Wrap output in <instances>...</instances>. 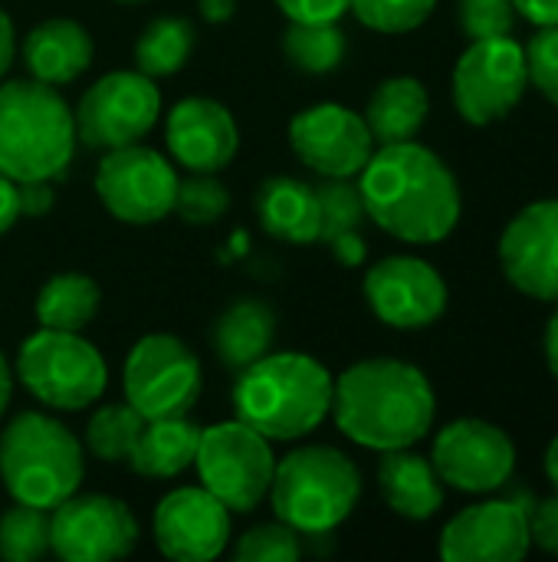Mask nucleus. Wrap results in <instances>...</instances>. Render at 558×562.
I'll return each instance as SVG.
<instances>
[{"instance_id":"nucleus-1","label":"nucleus","mask_w":558,"mask_h":562,"mask_svg":"<svg viewBox=\"0 0 558 562\" xmlns=\"http://www.w3.org/2000/svg\"><path fill=\"white\" fill-rule=\"evenodd\" d=\"M358 191L368 221L405 244H437L460 221L454 171L418 142L378 145L358 175Z\"/></svg>"},{"instance_id":"nucleus-2","label":"nucleus","mask_w":558,"mask_h":562,"mask_svg":"<svg viewBox=\"0 0 558 562\" xmlns=\"http://www.w3.org/2000/svg\"><path fill=\"white\" fill-rule=\"evenodd\" d=\"M339 431L368 451L414 448L434 428L437 395L431 379L401 359H365L332 385Z\"/></svg>"},{"instance_id":"nucleus-3","label":"nucleus","mask_w":558,"mask_h":562,"mask_svg":"<svg viewBox=\"0 0 558 562\" xmlns=\"http://www.w3.org/2000/svg\"><path fill=\"white\" fill-rule=\"evenodd\" d=\"M329 369L306 352H266L237 372L234 415L270 441H296L332 412Z\"/></svg>"},{"instance_id":"nucleus-4","label":"nucleus","mask_w":558,"mask_h":562,"mask_svg":"<svg viewBox=\"0 0 558 562\" xmlns=\"http://www.w3.org/2000/svg\"><path fill=\"white\" fill-rule=\"evenodd\" d=\"M76 115L56 86L36 79L0 82V175L23 181H56L76 155Z\"/></svg>"},{"instance_id":"nucleus-5","label":"nucleus","mask_w":558,"mask_h":562,"mask_svg":"<svg viewBox=\"0 0 558 562\" xmlns=\"http://www.w3.org/2000/svg\"><path fill=\"white\" fill-rule=\"evenodd\" d=\"M362 497V471L329 445H306L276 461L270 504L276 520L299 537H326L342 527Z\"/></svg>"},{"instance_id":"nucleus-6","label":"nucleus","mask_w":558,"mask_h":562,"mask_svg":"<svg viewBox=\"0 0 558 562\" xmlns=\"http://www.w3.org/2000/svg\"><path fill=\"white\" fill-rule=\"evenodd\" d=\"M86 477L82 441L43 412H20L0 431V481L16 504L53 510Z\"/></svg>"},{"instance_id":"nucleus-7","label":"nucleus","mask_w":558,"mask_h":562,"mask_svg":"<svg viewBox=\"0 0 558 562\" xmlns=\"http://www.w3.org/2000/svg\"><path fill=\"white\" fill-rule=\"evenodd\" d=\"M16 379L46 408L82 412L105 395L109 369L102 352L79 333L39 326L20 342Z\"/></svg>"},{"instance_id":"nucleus-8","label":"nucleus","mask_w":558,"mask_h":562,"mask_svg":"<svg viewBox=\"0 0 558 562\" xmlns=\"http://www.w3.org/2000/svg\"><path fill=\"white\" fill-rule=\"evenodd\" d=\"M194 468L201 487L210 491L230 514H253L270 497L276 454L270 438L234 418L201 431Z\"/></svg>"},{"instance_id":"nucleus-9","label":"nucleus","mask_w":558,"mask_h":562,"mask_svg":"<svg viewBox=\"0 0 558 562\" xmlns=\"http://www.w3.org/2000/svg\"><path fill=\"white\" fill-rule=\"evenodd\" d=\"M201 385L204 369L197 352L171 333L141 336L122 369L125 402L145 422L187 415L201 398Z\"/></svg>"},{"instance_id":"nucleus-10","label":"nucleus","mask_w":558,"mask_h":562,"mask_svg":"<svg viewBox=\"0 0 558 562\" xmlns=\"http://www.w3.org/2000/svg\"><path fill=\"white\" fill-rule=\"evenodd\" d=\"M526 89V46L513 36L470 40L454 66V109L477 128L506 119L523 102Z\"/></svg>"},{"instance_id":"nucleus-11","label":"nucleus","mask_w":558,"mask_h":562,"mask_svg":"<svg viewBox=\"0 0 558 562\" xmlns=\"http://www.w3.org/2000/svg\"><path fill=\"white\" fill-rule=\"evenodd\" d=\"M76 138L92 151L122 148L141 142L158 115L161 92L151 76L138 69H118L92 82L76 105Z\"/></svg>"},{"instance_id":"nucleus-12","label":"nucleus","mask_w":558,"mask_h":562,"mask_svg":"<svg viewBox=\"0 0 558 562\" xmlns=\"http://www.w3.org/2000/svg\"><path fill=\"white\" fill-rule=\"evenodd\" d=\"M178 181L174 165L161 151L138 142L102 151L95 168V194L102 207L132 227H148L171 214Z\"/></svg>"},{"instance_id":"nucleus-13","label":"nucleus","mask_w":558,"mask_h":562,"mask_svg":"<svg viewBox=\"0 0 558 562\" xmlns=\"http://www.w3.org/2000/svg\"><path fill=\"white\" fill-rule=\"evenodd\" d=\"M49 543L66 562L125 560L138 547V520L118 497L76 491L53 507Z\"/></svg>"},{"instance_id":"nucleus-14","label":"nucleus","mask_w":558,"mask_h":562,"mask_svg":"<svg viewBox=\"0 0 558 562\" xmlns=\"http://www.w3.org/2000/svg\"><path fill=\"white\" fill-rule=\"evenodd\" d=\"M437 477L464 494H493L510 484L516 471V445L510 435L480 418H457L444 425L431 448Z\"/></svg>"},{"instance_id":"nucleus-15","label":"nucleus","mask_w":558,"mask_h":562,"mask_svg":"<svg viewBox=\"0 0 558 562\" xmlns=\"http://www.w3.org/2000/svg\"><path fill=\"white\" fill-rule=\"evenodd\" d=\"M289 148L322 178H358L375 155V138L365 115L339 102H319L293 115Z\"/></svg>"},{"instance_id":"nucleus-16","label":"nucleus","mask_w":558,"mask_h":562,"mask_svg":"<svg viewBox=\"0 0 558 562\" xmlns=\"http://www.w3.org/2000/svg\"><path fill=\"white\" fill-rule=\"evenodd\" d=\"M368 310L391 329H428L447 310V283L421 257H385L362 283Z\"/></svg>"},{"instance_id":"nucleus-17","label":"nucleus","mask_w":558,"mask_h":562,"mask_svg":"<svg viewBox=\"0 0 558 562\" xmlns=\"http://www.w3.org/2000/svg\"><path fill=\"white\" fill-rule=\"evenodd\" d=\"M151 530L168 560L210 562L230 543V510L204 487H178L158 501Z\"/></svg>"},{"instance_id":"nucleus-18","label":"nucleus","mask_w":558,"mask_h":562,"mask_svg":"<svg viewBox=\"0 0 558 562\" xmlns=\"http://www.w3.org/2000/svg\"><path fill=\"white\" fill-rule=\"evenodd\" d=\"M506 280L543 303H558V201L523 207L500 237Z\"/></svg>"},{"instance_id":"nucleus-19","label":"nucleus","mask_w":558,"mask_h":562,"mask_svg":"<svg viewBox=\"0 0 558 562\" xmlns=\"http://www.w3.org/2000/svg\"><path fill=\"white\" fill-rule=\"evenodd\" d=\"M529 550V510L516 501L474 504L441 533V560L447 562H520Z\"/></svg>"},{"instance_id":"nucleus-20","label":"nucleus","mask_w":558,"mask_h":562,"mask_svg":"<svg viewBox=\"0 0 558 562\" xmlns=\"http://www.w3.org/2000/svg\"><path fill=\"white\" fill-rule=\"evenodd\" d=\"M164 142L181 168L197 175H217L234 161L240 148V128L227 105L204 95H191L168 112Z\"/></svg>"},{"instance_id":"nucleus-21","label":"nucleus","mask_w":558,"mask_h":562,"mask_svg":"<svg viewBox=\"0 0 558 562\" xmlns=\"http://www.w3.org/2000/svg\"><path fill=\"white\" fill-rule=\"evenodd\" d=\"M95 56V43L89 30L69 16H53L36 23L23 40V63L30 79L46 86L76 82Z\"/></svg>"},{"instance_id":"nucleus-22","label":"nucleus","mask_w":558,"mask_h":562,"mask_svg":"<svg viewBox=\"0 0 558 562\" xmlns=\"http://www.w3.org/2000/svg\"><path fill=\"white\" fill-rule=\"evenodd\" d=\"M257 217L266 234L286 244H316L322 234V214H319V194L312 184L289 178V175H273L266 178L257 194Z\"/></svg>"},{"instance_id":"nucleus-23","label":"nucleus","mask_w":558,"mask_h":562,"mask_svg":"<svg viewBox=\"0 0 558 562\" xmlns=\"http://www.w3.org/2000/svg\"><path fill=\"white\" fill-rule=\"evenodd\" d=\"M378 491L385 504L405 520L421 524V520H431L444 507V481L437 477L431 458H421L411 448L382 451Z\"/></svg>"},{"instance_id":"nucleus-24","label":"nucleus","mask_w":558,"mask_h":562,"mask_svg":"<svg viewBox=\"0 0 558 562\" xmlns=\"http://www.w3.org/2000/svg\"><path fill=\"white\" fill-rule=\"evenodd\" d=\"M210 342L217 359L230 372H243L247 366L260 362L266 352H273L276 342V313L270 303L257 296L234 300L220 319L210 329Z\"/></svg>"},{"instance_id":"nucleus-25","label":"nucleus","mask_w":558,"mask_h":562,"mask_svg":"<svg viewBox=\"0 0 558 562\" xmlns=\"http://www.w3.org/2000/svg\"><path fill=\"white\" fill-rule=\"evenodd\" d=\"M428 89L414 76H391L378 82V89L368 99L365 109V125L375 138V145H398V142H414L418 132L428 122Z\"/></svg>"},{"instance_id":"nucleus-26","label":"nucleus","mask_w":558,"mask_h":562,"mask_svg":"<svg viewBox=\"0 0 558 562\" xmlns=\"http://www.w3.org/2000/svg\"><path fill=\"white\" fill-rule=\"evenodd\" d=\"M201 431L204 428L194 425L187 415L145 422L141 438L128 458V468L141 477H151V481H171L194 464Z\"/></svg>"},{"instance_id":"nucleus-27","label":"nucleus","mask_w":558,"mask_h":562,"mask_svg":"<svg viewBox=\"0 0 558 562\" xmlns=\"http://www.w3.org/2000/svg\"><path fill=\"white\" fill-rule=\"evenodd\" d=\"M99 303H102V290L92 277L76 270L56 273L36 293V319L46 329L82 333V326L95 319Z\"/></svg>"},{"instance_id":"nucleus-28","label":"nucleus","mask_w":558,"mask_h":562,"mask_svg":"<svg viewBox=\"0 0 558 562\" xmlns=\"http://www.w3.org/2000/svg\"><path fill=\"white\" fill-rule=\"evenodd\" d=\"M194 49V26L184 16H155L135 40V69L164 79L184 69Z\"/></svg>"},{"instance_id":"nucleus-29","label":"nucleus","mask_w":558,"mask_h":562,"mask_svg":"<svg viewBox=\"0 0 558 562\" xmlns=\"http://www.w3.org/2000/svg\"><path fill=\"white\" fill-rule=\"evenodd\" d=\"M345 33L339 23H296L289 20L283 30V53L286 59L309 72V76H326L332 69H339V63L345 59Z\"/></svg>"},{"instance_id":"nucleus-30","label":"nucleus","mask_w":558,"mask_h":562,"mask_svg":"<svg viewBox=\"0 0 558 562\" xmlns=\"http://www.w3.org/2000/svg\"><path fill=\"white\" fill-rule=\"evenodd\" d=\"M141 428L145 418L128 402H109L86 425V451L105 464H128Z\"/></svg>"},{"instance_id":"nucleus-31","label":"nucleus","mask_w":558,"mask_h":562,"mask_svg":"<svg viewBox=\"0 0 558 562\" xmlns=\"http://www.w3.org/2000/svg\"><path fill=\"white\" fill-rule=\"evenodd\" d=\"M53 553L49 543V510L13 504L0 517V560L36 562Z\"/></svg>"},{"instance_id":"nucleus-32","label":"nucleus","mask_w":558,"mask_h":562,"mask_svg":"<svg viewBox=\"0 0 558 562\" xmlns=\"http://www.w3.org/2000/svg\"><path fill=\"white\" fill-rule=\"evenodd\" d=\"M319 214H322V234L319 240H335L342 234L362 231V224L368 221L362 191L355 184V178H326L319 188Z\"/></svg>"},{"instance_id":"nucleus-33","label":"nucleus","mask_w":558,"mask_h":562,"mask_svg":"<svg viewBox=\"0 0 558 562\" xmlns=\"http://www.w3.org/2000/svg\"><path fill=\"white\" fill-rule=\"evenodd\" d=\"M230 207V191L217 175H197L191 171L184 181H178L174 211L191 227H210L220 221Z\"/></svg>"},{"instance_id":"nucleus-34","label":"nucleus","mask_w":558,"mask_h":562,"mask_svg":"<svg viewBox=\"0 0 558 562\" xmlns=\"http://www.w3.org/2000/svg\"><path fill=\"white\" fill-rule=\"evenodd\" d=\"M437 0H349V10L378 33H411L424 26Z\"/></svg>"},{"instance_id":"nucleus-35","label":"nucleus","mask_w":558,"mask_h":562,"mask_svg":"<svg viewBox=\"0 0 558 562\" xmlns=\"http://www.w3.org/2000/svg\"><path fill=\"white\" fill-rule=\"evenodd\" d=\"M299 553H303L299 533L293 527H286L283 520L260 524V527L247 530L234 547L237 562H296Z\"/></svg>"},{"instance_id":"nucleus-36","label":"nucleus","mask_w":558,"mask_h":562,"mask_svg":"<svg viewBox=\"0 0 558 562\" xmlns=\"http://www.w3.org/2000/svg\"><path fill=\"white\" fill-rule=\"evenodd\" d=\"M457 20L470 40L510 36L516 23V7L513 0H460Z\"/></svg>"},{"instance_id":"nucleus-37","label":"nucleus","mask_w":558,"mask_h":562,"mask_svg":"<svg viewBox=\"0 0 558 562\" xmlns=\"http://www.w3.org/2000/svg\"><path fill=\"white\" fill-rule=\"evenodd\" d=\"M529 86H536L553 105H558V23L539 26V33L526 46Z\"/></svg>"},{"instance_id":"nucleus-38","label":"nucleus","mask_w":558,"mask_h":562,"mask_svg":"<svg viewBox=\"0 0 558 562\" xmlns=\"http://www.w3.org/2000/svg\"><path fill=\"white\" fill-rule=\"evenodd\" d=\"M276 7L296 23H339L349 13V0H276Z\"/></svg>"},{"instance_id":"nucleus-39","label":"nucleus","mask_w":558,"mask_h":562,"mask_svg":"<svg viewBox=\"0 0 558 562\" xmlns=\"http://www.w3.org/2000/svg\"><path fill=\"white\" fill-rule=\"evenodd\" d=\"M529 540L543 553L558 557V494L529 510Z\"/></svg>"},{"instance_id":"nucleus-40","label":"nucleus","mask_w":558,"mask_h":562,"mask_svg":"<svg viewBox=\"0 0 558 562\" xmlns=\"http://www.w3.org/2000/svg\"><path fill=\"white\" fill-rule=\"evenodd\" d=\"M20 191V214L23 217H46L56 204L53 181H23L16 184Z\"/></svg>"},{"instance_id":"nucleus-41","label":"nucleus","mask_w":558,"mask_h":562,"mask_svg":"<svg viewBox=\"0 0 558 562\" xmlns=\"http://www.w3.org/2000/svg\"><path fill=\"white\" fill-rule=\"evenodd\" d=\"M329 250H332V257L342 263V267H358L362 260H365V237H362V231H352V234H342V237H335V240H329Z\"/></svg>"},{"instance_id":"nucleus-42","label":"nucleus","mask_w":558,"mask_h":562,"mask_svg":"<svg viewBox=\"0 0 558 562\" xmlns=\"http://www.w3.org/2000/svg\"><path fill=\"white\" fill-rule=\"evenodd\" d=\"M20 191H16V181L3 178L0 175V237L7 231H13V224L20 221Z\"/></svg>"},{"instance_id":"nucleus-43","label":"nucleus","mask_w":558,"mask_h":562,"mask_svg":"<svg viewBox=\"0 0 558 562\" xmlns=\"http://www.w3.org/2000/svg\"><path fill=\"white\" fill-rule=\"evenodd\" d=\"M516 13L526 16L536 26H556L558 23V0H513Z\"/></svg>"},{"instance_id":"nucleus-44","label":"nucleus","mask_w":558,"mask_h":562,"mask_svg":"<svg viewBox=\"0 0 558 562\" xmlns=\"http://www.w3.org/2000/svg\"><path fill=\"white\" fill-rule=\"evenodd\" d=\"M13 56H16V30H13L10 13L0 7V79H3L7 69L13 66Z\"/></svg>"},{"instance_id":"nucleus-45","label":"nucleus","mask_w":558,"mask_h":562,"mask_svg":"<svg viewBox=\"0 0 558 562\" xmlns=\"http://www.w3.org/2000/svg\"><path fill=\"white\" fill-rule=\"evenodd\" d=\"M197 10L207 23H227L237 13V0H197Z\"/></svg>"},{"instance_id":"nucleus-46","label":"nucleus","mask_w":558,"mask_h":562,"mask_svg":"<svg viewBox=\"0 0 558 562\" xmlns=\"http://www.w3.org/2000/svg\"><path fill=\"white\" fill-rule=\"evenodd\" d=\"M558 306V303H556ZM543 352H546V362H549V372L558 379V310L553 313L549 326H546V336H543Z\"/></svg>"},{"instance_id":"nucleus-47","label":"nucleus","mask_w":558,"mask_h":562,"mask_svg":"<svg viewBox=\"0 0 558 562\" xmlns=\"http://www.w3.org/2000/svg\"><path fill=\"white\" fill-rule=\"evenodd\" d=\"M10 395H13V372H10V362L0 352V418L10 408Z\"/></svg>"},{"instance_id":"nucleus-48","label":"nucleus","mask_w":558,"mask_h":562,"mask_svg":"<svg viewBox=\"0 0 558 562\" xmlns=\"http://www.w3.org/2000/svg\"><path fill=\"white\" fill-rule=\"evenodd\" d=\"M546 477H549V484L558 491V435L553 438L549 451H546Z\"/></svg>"},{"instance_id":"nucleus-49","label":"nucleus","mask_w":558,"mask_h":562,"mask_svg":"<svg viewBox=\"0 0 558 562\" xmlns=\"http://www.w3.org/2000/svg\"><path fill=\"white\" fill-rule=\"evenodd\" d=\"M118 3H145V0H118Z\"/></svg>"}]
</instances>
